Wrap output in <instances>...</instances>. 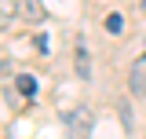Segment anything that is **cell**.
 <instances>
[{"label": "cell", "mask_w": 146, "mask_h": 139, "mask_svg": "<svg viewBox=\"0 0 146 139\" xmlns=\"http://www.w3.org/2000/svg\"><path fill=\"white\" fill-rule=\"evenodd\" d=\"M58 117H62V124L70 128L73 136H91V128H95V114H91L88 106H73V110H62Z\"/></svg>", "instance_id": "1"}, {"label": "cell", "mask_w": 146, "mask_h": 139, "mask_svg": "<svg viewBox=\"0 0 146 139\" xmlns=\"http://www.w3.org/2000/svg\"><path fill=\"white\" fill-rule=\"evenodd\" d=\"M128 88H131V95H146V51L128 70Z\"/></svg>", "instance_id": "2"}, {"label": "cell", "mask_w": 146, "mask_h": 139, "mask_svg": "<svg viewBox=\"0 0 146 139\" xmlns=\"http://www.w3.org/2000/svg\"><path fill=\"white\" fill-rule=\"evenodd\" d=\"M18 11L26 15V22H44V7H40V0H22Z\"/></svg>", "instance_id": "3"}, {"label": "cell", "mask_w": 146, "mask_h": 139, "mask_svg": "<svg viewBox=\"0 0 146 139\" xmlns=\"http://www.w3.org/2000/svg\"><path fill=\"white\" fill-rule=\"evenodd\" d=\"M15 11H18V4H15V0H0V29H7V26H11Z\"/></svg>", "instance_id": "4"}, {"label": "cell", "mask_w": 146, "mask_h": 139, "mask_svg": "<svg viewBox=\"0 0 146 139\" xmlns=\"http://www.w3.org/2000/svg\"><path fill=\"white\" fill-rule=\"evenodd\" d=\"M77 77H80V81H91V62H88V51H84V48L77 51Z\"/></svg>", "instance_id": "5"}, {"label": "cell", "mask_w": 146, "mask_h": 139, "mask_svg": "<svg viewBox=\"0 0 146 139\" xmlns=\"http://www.w3.org/2000/svg\"><path fill=\"white\" fill-rule=\"evenodd\" d=\"M18 92H22V95H33V92H36V81L29 77V73H22V77H18Z\"/></svg>", "instance_id": "6"}, {"label": "cell", "mask_w": 146, "mask_h": 139, "mask_svg": "<svg viewBox=\"0 0 146 139\" xmlns=\"http://www.w3.org/2000/svg\"><path fill=\"white\" fill-rule=\"evenodd\" d=\"M106 29H110V33H121V29H124V18H121V15H110L106 18Z\"/></svg>", "instance_id": "7"}, {"label": "cell", "mask_w": 146, "mask_h": 139, "mask_svg": "<svg viewBox=\"0 0 146 139\" xmlns=\"http://www.w3.org/2000/svg\"><path fill=\"white\" fill-rule=\"evenodd\" d=\"M121 121H124V128H131V114H128V106L121 103Z\"/></svg>", "instance_id": "8"}]
</instances>
